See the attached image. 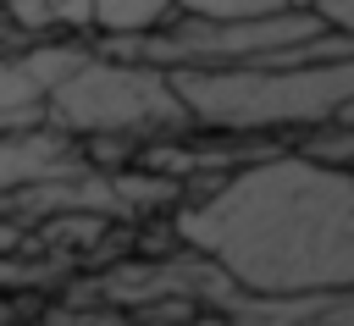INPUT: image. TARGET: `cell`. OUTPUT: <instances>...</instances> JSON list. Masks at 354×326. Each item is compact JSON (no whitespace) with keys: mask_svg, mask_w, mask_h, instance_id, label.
<instances>
[{"mask_svg":"<svg viewBox=\"0 0 354 326\" xmlns=\"http://www.w3.org/2000/svg\"><path fill=\"white\" fill-rule=\"evenodd\" d=\"M171 227L238 293L310 298L354 287V171L315 166L299 149L238 160Z\"/></svg>","mask_w":354,"mask_h":326,"instance_id":"1","label":"cell"},{"mask_svg":"<svg viewBox=\"0 0 354 326\" xmlns=\"http://www.w3.org/2000/svg\"><path fill=\"white\" fill-rule=\"evenodd\" d=\"M44 127L66 138H155L194 122L166 72L88 50V61L44 94Z\"/></svg>","mask_w":354,"mask_h":326,"instance_id":"2","label":"cell"},{"mask_svg":"<svg viewBox=\"0 0 354 326\" xmlns=\"http://www.w3.org/2000/svg\"><path fill=\"white\" fill-rule=\"evenodd\" d=\"M72 166V138L55 127H11L0 133V193H28L44 177H61Z\"/></svg>","mask_w":354,"mask_h":326,"instance_id":"3","label":"cell"},{"mask_svg":"<svg viewBox=\"0 0 354 326\" xmlns=\"http://www.w3.org/2000/svg\"><path fill=\"white\" fill-rule=\"evenodd\" d=\"M177 17L171 0H94V33L100 39H144V33H160L166 22Z\"/></svg>","mask_w":354,"mask_h":326,"instance_id":"4","label":"cell"},{"mask_svg":"<svg viewBox=\"0 0 354 326\" xmlns=\"http://www.w3.org/2000/svg\"><path fill=\"white\" fill-rule=\"evenodd\" d=\"M83 61H88V50H83V44H72V39H33V44L17 55V72H22L39 94H50V88H55V83H66Z\"/></svg>","mask_w":354,"mask_h":326,"instance_id":"5","label":"cell"},{"mask_svg":"<svg viewBox=\"0 0 354 326\" xmlns=\"http://www.w3.org/2000/svg\"><path fill=\"white\" fill-rule=\"evenodd\" d=\"M39 122H44V94L17 72V61H0V133L39 127Z\"/></svg>","mask_w":354,"mask_h":326,"instance_id":"6","label":"cell"},{"mask_svg":"<svg viewBox=\"0 0 354 326\" xmlns=\"http://www.w3.org/2000/svg\"><path fill=\"white\" fill-rule=\"evenodd\" d=\"M177 17H205V22H254V17H277L282 0H171Z\"/></svg>","mask_w":354,"mask_h":326,"instance_id":"7","label":"cell"},{"mask_svg":"<svg viewBox=\"0 0 354 326\" xmlns=\"http://www.w3.org/2000/svg\"><path fill=\"white\" fill-rule=\"evenodd\" d=\"M6 22H11L22 39H50V33H55L50 0H11V6H6Z\"/></svg>","mask_w":354,"mask_h":326,"instance_id":"8","label":"cell"},{"mask_svg":"<svg viewBox=\"0 0 354 326\" xmlns=\"http://www.w3.org/2000/svg\"><path fill=\"white\" fill-rule=\"evenodd\" d=\"M310 17L337 33V39H354V0H310Z\"/></svg>","mask_w":354,"mask_h":326,"instance_id":"9","label":"cell"},{"mask_svg":"<svg viewBox=\"0 0 354 326\" xmlns=\"http://www.w3.org/2000/svg\"><path fill=\"white\" fill-rule=\"evenodd\" d=\"M50 22L66 33H94V0H50Z\"/></svg>","mask_w":354,"mask_h":326,"instance_id":"10","label":"cell"},{"mask_svg":"<svg viewBox=\"0 0 354 326\" xmlns=\"http://www.w3.org/2000/svg\"><path fill=\"white\" fill-rule=\"evenodd\" d=\"M282 11H310V0H282Z\"/></svg>","mask_w":354,"mask_h":326,"instance_id":"11","label":"cell"},{"mask_svg":"<svg viewBox=\"0 0 354 326\" xmlns=\"http://www.w3.org/2000/svg\"><path fill=\"white\" fill-rule=\"evenodd\" d=\"M6 6H11V0H0V11H6Z\"/></svg>","mask_w":354,"mask_h":326,"instance_id":"12","label":"cell"}]
</instances>
